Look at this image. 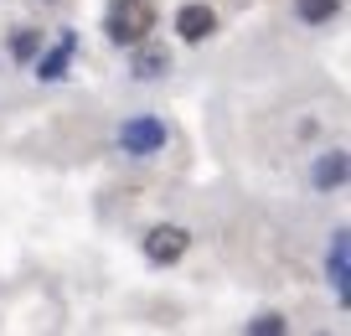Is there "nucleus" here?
Wrapping results in <instances>:
<instances>
[{
    "mask_svg": "<svg viewBox=\"0 0 351 336\" xmlns=\"http://www.w3.org/2000/svg\"><path fill=\"white\" fill-rule=\"evenodd\" d=\"M155 32V5L150 0H114L109 11H104V36L114 47H134Z\"/></svg>",
    "mask_w": 351,
    "mask_h": 336,
    "instance_id": "1",
    "label": "nucleus"
},
{
    "mask_svg": "<svg viewBox=\"0 0 351 336\" xmlns=\"http://www.w3.org/2000/svg\"><path fill=\"white\" fill-rule=\"evenodd\" d=\"M165 145H171V124H165L160 114H130V120L119 124V150L130 155V161H150Z\"/></svg>",
    "mask_w": 351,
    "mask_h": 336,
    "instance_id": "2",
    "label": "nucleus"
},
{
    "mask_svg": "<svg viewBox=\"0 0 351 336\" xmlns=\"http://www.w3.org/2000/svg\"><path fill=\"white\" fill-rule=\"evenodd\" d=\"M73 57H77V32L62 26L57 47H42V52L32 57V78H36V83H62L67 67H73Z\"/></svg>",
    "mask_w": 351,
    "mask_h": 336,
    "instance_id": "3",
    "label": "nucleus"
},
{
    "mask_svg": "<svg viewBox=\"0 0 351 336\" xmlns=\"http://www.w3.org/2000/svg\"><path fill=\"white\" fill-rule=\"evenodd\" d=\"M186 249H191V233L181 228V223H155V228L145 233V259H150L155 269L176 264V259H181Z\"/></svg>",
    "mask_w": 351,
    "mask_h": 336,
    "instance_id": "4",
    "label": "nucleus"
},
{
    "mask_svg": "<svg viewBox=\"0 0 351 336\" xmlns=\"http://www.w3.org/2000/svg\"><path fill=\"white\" fill-rule=\"evenodd\" d=\"M217 32V11H212L207 0H186V5H181V11H176V36H181V42H207V36Z\"/></svg>",
    "mask_w": 351,
    "mask_h": 336,
    "instance_id": "5",
    "label": "nucleus"
},
{
    "mask_svg": "<svg viewBox=\"0 0 351 336\" xmlns=\"http://www.w3.org/2000/svg\"><path fill=\"white\" fill-rule=\"evenodd\" d=\"M165 73H171V52H165L160 42L145 36V42L130 47V78L134 83H155V78H165Z\"/></svg>",
    "mask_w": 351,
    "mask_h": 336,
    "instance_id": "6",
    "label": "nucleus"
},
{
    "mask_svg": "<svg viewBox=\"0 0 351 336\" xmlns=\"http://www.w3.org/2000/svg\"><path fill=\"white\" fill-rule=\"evenodd\" d=\"M346 171H351L346 150H320L315 161H310V186H315L320 197H330V192H341V186H346Z\"/></svg>",
    "mask_w": 351,
    "mask_h": 336,
    "instance_id": "7",
    "label": "nucleus"
},
{
    "mask_svg": "<svg viewBox=\"0 0 351 336\" xmlns=\"http://www.w3.org/2000/svg\"><path fill=\"white\" fill-rule=\"evenodd\" d=\"M326 280L336 284V300L346 311V280H351V243H346V228L330 233V249H326Z\"/></svg>",
    "mask_w": 351,
    "mask_h": 336,
    "instance_id": "8",
    "label": "nucleus"
},
{
    "mask_svg": "<svg viewBox=\"0 0 351 336\" xmlns=\"http://www.w3.org/2000/svg\"><path fill=\"white\" fill-rule=\"evenodd\" d=\"M47 47V32L42 26H16L11 36H5V52H11V63H21V67H32V57Z\"/></svg>",
    "mask_w": 351,
    "mask_h": 336,
    "instance_id": "9",
    "label": "nucleus"
},
{
    "mask_svg": "<svg viewBox=\"0 0 351 336\" xmlns=\"http://www.w3.org/2000/svg\"><path fill=\"white\" fill-rule=\"evenodd\" d=\"M341 16V0H295V21L300 26H330Z\"/></svg>",
    "mask_w": 351,
    "mask_h": 336,
    "instance_id": "10",
    "label": "nucleus"
},
{
    "mask_svg": "<svg viewBox=\"0 0 351 336\" xmlns=\"http://www.w3.org/2000/svg\"><path fill=\"white\" fill-rule=\"evenodd\" d=\"M289 331V321L279 311H263V315H253L248 321V336H285Z\"/></svg>",
    "mask_w": 351,
    "mask_h": 336,
    "instance_id": "11",
    "label": "nucleus"
}]
</instances>
